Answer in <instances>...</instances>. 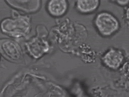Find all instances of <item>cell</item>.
<instances>
[{"mask_svg": "<svg viewBox=\"0 0 129 97\" xmlns=\"http://www.w3.org/2000/svg\"><path fill=\"white\" fill-rule=\"evenodd\" d=\"M97 29L102 35L109 36L119 30L118 21L114 16L106 12L98 14L95 19Z\"/></svg>", "mask_w": 129, "mask_h": 97, "instance_id": "1", "label": "cell"}, {"mask_svg": "<svg viewBox=\"0 0 129 97\" xmlns=\"http://www.w3.org/2000/svg\"><path fill=\"white\" fill-rule=\"evenodd\" d=\"M124 60L123 54L120 50L111 48L102 58L103 63L106 66L114 70L120 67Z\"/></svg>", "mask_w": 129, "mask_h": 97, "instance_id": "2", "label": "cell"}, {"mask_svg": "<svg viewBox=\"0 0 129 97\" xmlns=\"http://www.w3.org/2000/svg\"><path fill=\"white\" fill-rule=\"evenodd\" d=\"M67 2L66 1H51L47 5L49 13L54 16H60L64 14L67 10Z\"/></svg>", "mask_w": 129, "mask_h": 97, "instance_id": "3", "label": "cell"}, {"mask_svg": "<svg viewBox=\"0 0 129 97\" xmlns=\"http://www.w3.org/2000/svg\"><path fill=\"white\" fill-rule=\"evenodd\" d=\"M99 3V1H78L77 3V8L81 13H90L98 8Z\"/></svg>", "mask_w": 129, "mask_h": 97, "instance_id": "4", "label": "cell"}, {"mask_svg": "<svg viewBox=\"0 0 129 97\" xmlns=\"http://www.w3.org/2000/svg\"><path fill=\"white\" fill-rule=\"evenodd\" d=\"M116 2L118 4L122 6L126 5L129 3V1H117Z\"/></svg>", "mask_w": 129, "mask_h": 97, "instance_id": "5", "label": "cell"}, {"mask_svg": "<svg viewBox=\"0 0 129 97\" xmlns=\"http://www.w3.org/2000/svg\"><path fill=\"white\" fill-rule=\"evenodd\" d=\"M126 16L127 19L129 20V8H128L127 10H126Z\"/></svg>", "mask_w": 129, "mask_h": 97, "instance_id": "6", "label": "cell"}]
</instances>
